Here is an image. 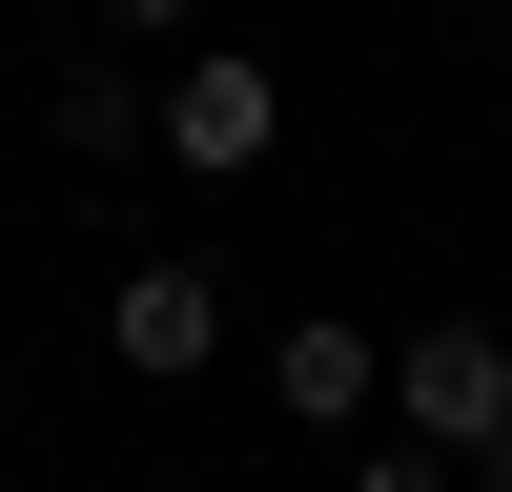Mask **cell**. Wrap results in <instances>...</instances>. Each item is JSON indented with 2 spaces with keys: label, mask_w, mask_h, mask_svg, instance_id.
<instances>
[{
  "label": "cell",
  "mask_w": 512,
  "mask_h": 492,
  "mask_svg": "<svg viewBox=\"0 0 512 492\" xmlns=\"http://www.w3.org/2000/svg\"><path fill=\"white\" fill-rule=\"evenodd\" d=\"M164 164H185V185H267L287 164V62H226V41L164 62Z\"/></svg>",
  "instance_id": "obj_1"
},
{
  "label": "cell",
  "mask_w": 512,
  "mask_h": 492,
  "mask_svg": "<svg viewBox=\"0 0 512 492\" xmlns=\"http://www.w3.org/2000/svg\"><path fill=\"white\" fill-rule=\"evenodd\" d=\"M390 410H410L431 451H472V472H492V451H512V328H472V308H431V328L390 349Z\"/></svg>",
  "instance_id": "obj_2"
},
{
  "label": "cell",
  "mask_w": 512,
  "mask_h": 492,
  "mask_svg": "<svg viewBox=\"0 0 512 492\" xmlns=\"http://www.w3.org/2000/svg\"><path fill=\"white\" fill-rule=\"evenodd\" d=\"M103 349L144 369V390H205V369H226V267H205V246H144V267L103 287Z\"/></svg>",
  "instance_id": "obj_3"
},
{
  "label": "cell",
  "mask_w": 512,
  "mask_h": 492,
  "mask_svg": "<svg viewBox=\"0 0 512 492\" xmlns=\"http://www.w3.org/2000/svg\"><path fill=\"white\" fill-rule=\"evenodd\" d=\"M267 410H287V431H328V451H349L369 410H390V349H369L349 308H308V328H267Z\"/></svg>",
  "instance_id": "obj_4"
},
{
  "label": "cell",
  "mask_w": 512,
  "mask_h": 492,
  "mask_svg": "<svg viewBox=\"0 0 512 492\" xmlns=\"http://www.w3.org/2000/svg\"><path fill=\"white\" fill-rule=\"evenodd\" d=\"M41 144H62V164H144L164 144V82L144 62H62V82H41Z\"/></svg>",
  "instance_id": "obj_5"
},
{
  "label": "cell",
  "mask_w": 512,
  "mask_h": 492,
  "mask_svg": "<svg viewBox=\"0 0 512 492\" xmlns=\"http://www.w3.org/2000/svg\"><path fill=\"white\" fill-rule=\"evenodd\" d=\"M349 492H472V451H431L410 410H369V431H349Z\"/></svg>",
  "instance_id": "obj_6"
},
{
  "label": "cell",
  "mask_w": 512,
  "mask_h": 492,
  "mask_svg": "<svg viewBox=\"0 0 512 492\" xmlns=\"http://www.w3.org/2000/svg\"><path fill=\"white\" fill-rule=\"evenodd\" d=\"M103 21H123V41H185V21H205V0H103Z\"/></svg>",
  "instance_id": "obj_7"
},
{
  "label": "cell",
  "mask_w": 512,
  "mask_h": 492,
  "mask_svg": "<svg viewBox=\"0 0 512 492\" xmlns=\"http://www.w3.org/2000/svg\"><path fill=\"white\" fill-rule=\"evenodd\" d=\"M492 21H512V0H492Z\"/></svg>",
  "instance_id": "obj_8"
}]
</instances>
